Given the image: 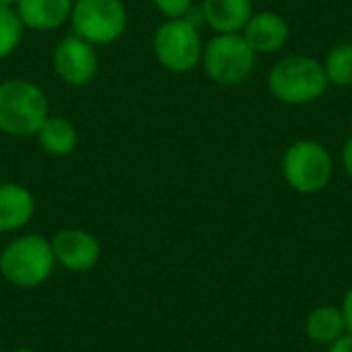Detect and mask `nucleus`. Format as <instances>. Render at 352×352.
Segmentation results:
<instances>
[{"mask_svg":"<svg viewBox=\"0 0 352 352\" xmlns=\"http://www.w3.org/2000/svg\"><path fill=\"white\" fill-rule=\"evenodd\" d=\"M50 116V103L39 85L27 78L0 82V132L6 136H35Z\"/></svg>","mask_w":352,"mask_h":352,"instance_id":"nucleus-1","label":"nucleus"},{"mask_svg":"<svg viewBox=\"0 0 352 352\" xmlns=\"http://www.w3.org/2000/svg\"><path fill=\"white\" fill-rule=\"evenodd\" d=\"M330 87L324 64L311 56H287L268 72V89L285 105L318 101Z\"/></svg>","mask_w":352,"mask_h":352,"instance_id":"nucleus-2","label":"nucleus"},{"mask_svg":"<svg viewBox=\"0 0 352 352\" xmlns=\"http://www.w3.org/2000/svg\"><path fill=\"white\" fill-rule=\"evenodd\" d=\"M56 266L50 239L31 233L12 239L0 254V274L16 289L43 285Z\"/></svg>","mask_w":352,"mask_h":352,"instance_id":"nucleus-3","label":"nucleus"},{"mask_svg":"<svg viewBox=\"0 0 352 352\" xmlns=\"http://www.w3.org/2000/svg\"><path fill=\"white\" fill-rule=\"evenodd\" d=\"M280 169L291 190L299 194H318L328 188L334 173V161L322 142L297 140L285 151Z\"/></svg>","mask_w":352,"mask_h":352,"instance_id":"nucleus-4","label":"nucleus"},{"mask_svg":"<svg viewBox=\"0 0 352 352\" xmlns=\"http://www.w3.org/2000/svg\"><path fill=\"white\" fill-rule=\"evenodd\" d=\"M202 66L210 80L225 87L237 85L252 74L256 66V52L243 35L219 33L204 45Z\"/></svg>","mask_w":352,"mask_h":352,"instance_id":"nucleus-5","label":"nucleus"},{"mask_svg":"<svg viewBox=\"0 0 352 352\" xmlns=\"http://www.w3.org/2000/svg\"><path fill=\"white\" fill-rule=\"evenodd\" d=\"M155 56L159 64L175 74H186L202 62V37L198 27L186 16L165 21L153 39Z\"/></svg>","mask_w":352,"mask_h":352,"instance_id":"nucleus-6","label":"nucleus"},{"mask_svg":"<svg viewBox=\"0 0 352 352\" xmlns=\"http://www.w3.org/2000/svg\"><path fill=\"white\" fill-rule=\"evenodd\" d=\"M70 23L85 41L109 45L124 35L128 14L122 0H72Z\"/></svg>","mask_w":352,"mask_h":352,"instance_id":"nucleus-7","label":"nucleus"},{"mask_svg":"<svg viewBox=\"0 0 352 352\" xmlns=\"http://www.w3.org/2000/svg\"><path fill=\"white\" fill-rule=\"evenodd\" d=\"M99 68L95 45L78 35H66L54 52V70L70 87L89 85Z\"/></svg>","mask_w":352,"mask_h":352,"instance_id":"nucleus-8","label":"nucleus"},{"mask_svg":"<svg viewBox=\"0 0 352 352\" xmlns=\"http://www.w3.org/2000/svg\"><path fill=\"white\" fill-rule=\"evenodd\" d=\"M50 243L56 262L70 272L91 270L101 256V245L95 235L82 229H64L56 233Z\"/></svg>","mask_w":352,"mask_h":352,"instance_id":"nucleus-9","label":"nucleus"},{"mask_svg":"<svg viewBox=\"0 0 352 352\" xmlns=\"http://www.w3.org/2000/svg\"><path fill=\"white\" fill-rule=\"evenodd\" d=\"M241 35L256 54H272L287 45L291 37V27L278 12L262 10L250 16Z\"/></svg>","mask_w":352,"mask_h":352,"instance_id":"nucleus-10","label":"nucleus"},{"mask_svg":"<svg viewBox=\"0 0 352 352\" xmlns=\"http://www.w3.org/2000/svg\"><path fill=\"white\" fill-rule=\"evenodd\" d=\"M23 27L52 31L70 21L72 0H19L14 6Z\"/></svg>","mask_w":352,"mask_h":352,"instance_id":"nucleus-11","label":"nucleus"},{"mask_svg":"<svg viewBox=\"0 0 352 352\" xmlns=\"http://www.w3.org/2000/svg\"><path fill=\"white\" fill-rule=\"evenodd\" d=\"M204 23L217 33H239L254 14L252 0H202Z\"/></svg>","mask_w":352,"mask_h":352,"instance_id":"nucleus-12","label":"nucleus"},{"mask_svg":"<svg viewBox=\"0 0 352 352\" xmlns=\"http://www.w3.org/2000/svg\"><path fill=\"white\" fill-rule=\"evenodd\" d=\"M35 212L33 194L21 184H0V233L25 227Z\"/></svg>","mask_w":352,"mask_h":352,"instance_id":"nucleus-13","label":"nucleus"},{"mask_svg":"<svg viewBox=\"0 0 352 352\" xmlns=\"http://www.w3.org/2000/svg\"><path fill=\"white\" fill-rule=\"evenodd\" d=\"M305 334L311 342L324 344V346H330L340 336H344L346 324H344L340 307H334V305L316 307L305 320Z\"/></svg>","mask_w":352,"mask_h":352,"instance_id":"nucleus-14","label":"nucleus"},{"mask_svg":"<svg viewBox=\"0 0 352 352\" xmlns=\"http://www.w3.org/2000/svg\"><path fill=\"white\" fill-rule=\"evenodd\" d=\"M35 136L39 140V146L47 155H54V157L70 155L78 142L76 128L66 118H60V116H47V120L41 124Z\"/></svg>","mask_w":352,"mask_h":352,"instance_id":"nucleus-15","label":"nucleus"},{"mask_svg":"<svg viewBox=\"0 0 352 352\" xmlns=\"http://www.w3.org/2000/svg\"><path fill=\"white\" fill-rule=\"evenodd\" d=\"M324 72L330 85L334 87H351L352 85V43L342 41L336 43L326 60H324Z\"/></svg>","mask_w":352,"mask_h":352,"instance_id":"nucleus-16","label":"nucleus"},{"mask_svg":"<svg viewBox=\"0 0 352 352\" xmlns=\"http://www.w3.org/2000/svg\"><path fill=\"white\" fill-rule=\"evenodd\" d=\"M23 39V23L14 8L0 6V60L10 56Z\"/></svg>","mask_w":352,"mask_h":352,"instance_id":"nucleus-17","label":"nucleus"},{"mask_svg":"<svg viewBox=\"0 0 352 352\" xmlns=\"http://www.w3.org/2000/svg\"><path fill=\"white\" fill-rule=\"evenodd\" d=\"M153 4L165 16H169V19H182L194 6V0H153Z\"/></svg>","mask_w":352,"mask_h":352,"instance_id":"nucleus-18","label":"nucleus"},{"mask_svg":"<svg viewBox=\"0 0 352 352\" xmlns=\"http://www.w3.org/2000/svg\"><path fill=\"white\" fill-rule=\"evenodd\" d=\"M340 311H342V318H344V324H346V332L352 334V287L346 291V295L342 299Z\"/></svg>","mask_w":352,"mask_h":352,"instance_id":"nucleus-19","label":"nucleus"},{"mask_svg":"<svg viewBox=\"0 0 352 352\" xmlns=\"http://www.w3.org/2000/svg\"><path fill=\"white\" fill-rule=\"evenodd\" d=\"M342 167H344L346 175L352 179V134L346 138V142L342 146Z\"/></svg>","mask_w":352,"mask_h":352,"instance_id":"nucleus-20","label":"nucleus"},{"mask_svg":"<svg viewBox=\"0 0 352 352\" xmlns=\"http://www.w3.org/2000/svg\"><path fill=\"white\" fill-rule=\"evenodd\" d=\"M328 352H352V334L346 332L344 336H340L336 342L330 344Z\"/></svg>","mask_w":352,"mask_h":352,"instance_id":"nucleus-21","label":"nucleus"},{"mask_svg":"<svg viewBox=\"0 0 352 352\" xmlns=\"http://www.w3.org/2000/svg\"><path fill=\"white\" fill-rule=\"evenodd\" d=\"M19 0H0V6H6V8H14Z\"/></svg>","mask_w":352,"mask_h":352,"instance_id":"nucleus-22","label":"nucleus"},{"mask_svg":"<svg viewBox=\"0 0 352 352\" xmlns=\"http://www.w3.org/2000/svg\"><path fill=\"white\" fill-rule=\"evenodd\" d=\"M14 352H37V351H33V349H16Z\"/></svg>","mask_w":352,"mask_h":352,"instance_id":"nucleus-23","label":"nucleus"},{"mask_svg":"<svg viewBox=\"0 0 352 352\" xmlns=\"http://www.w3.org/2000/svg\"><path fill=\"white\" fill-rule=\"evenodd\" d=\"M0 352H4V351H0Z\"/></svg>","mask_w":352,"mask_h":352,"instance_id":"nucleus-24","label":"nucleus"}]
</instances>
